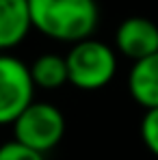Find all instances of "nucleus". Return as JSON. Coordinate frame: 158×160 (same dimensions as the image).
<instances>
[{"label":"nucleus","mask_w":158,"mask_h":160,"mask_svg":"<svg viewBox=\"0 0 158 160\" xmlns=\"http://www.w3.org/2000/svg\"><path fill=\"white\" fill-rule=\"evenodd\" d=\"M28 11L33 28L72 46L89 39L100 20L95 0H28Z\"/></svg>","instance_id":"nucleus-1"},{"label":"nucleus","mask_w":158,"mask_h":160,"mask_svg":"<svg viewBox=\"0 0 158 160\" xmlns=\"http://www.w3.org/2000/svg\"><path fill=\"white\" fill-rule=\"evenodd\" d=\"M67 82L80 91L104 89L117 74V52L100 39H82L65 54Z\"/></svg>","instance_id":"nucleus-2"},{"label":"nucleus","mask_w":158,"mask_h":160,"mask_svg":"<svg viewBox=\"0 0 158 160\" xmlns=\"http://www.w3.org/2000/svg\"><path fill=\"white\" fill-rule=\"evenodd\" d=\"M13 141L46 156L65 134V117L50 102H33L13 121Z\"/></svg>","instance_id":"nucleus-3"},{"label":"nucleus","mask_w":158,"mask_h":160,"mask_svg":"<svg viewBox=\"0 0 158 160\" xmlns=\"http://www.w3.org/2000/svg\"><path fill=\"white\" fill-rule=\"evenodd\" d=\"M35 102V82L24 61L0 54V126L13 121Z\"/></svg>","instance_id":"nucleus-4"},{"label":"nucleus","mask_w":158,"mask_h":160,"mask_svg":"<svg viewBox=\"0 0 158 160\" xmlns=\"http://www.w3.org/2000/svg\"><path fill=\"white\" fill-rule=\"evenodd\" d=\"M115 48L119 54L130 58L132 63L156 54L158 24L141 15H132L128 20H124L115 30Z\"/></svg>","instance_id":"nucleus-5"},{"label":"nucleus","mask_w":158,"mask_h":160,"mask_svg":"<svg viewBox=\"0 0 158 160\" xmlns=\"http://www.w3.org/2000/svg\"><path fill=\"white\" fill-rule=\"evenodd\" d=\"M128 91L143 110L158 108V52L132 63Z\"/></svg>","instance_id":"nucleus-6"},{"label":"nucleus","mask_w":158,"mask_h":160,"mask_svg":"<svg viewBox=\"0 0 158 160\" xmlns=\"http://www.w3.org/2000/svg\"><path fill=\"white\" fill-rule=\"evenodd\" d=\"M33 28L28 0H0V50H11Z\"/></svg>","instance_id":"nucleus-7"},{"label":"nucleus","mask_w":158,"mask_h":160,"mask_svg":"<svg viewBox=\"0 0 158 160\" xmlns=\"http://www.w3.org/2000/svg\"><path fill=\"white\" fill-rule=\"evenodd\" d=\"M30 78L35 82V89H46L52 91L59 89L63 84H67V63L65 56H59L54 52H46L41 56H37L30 65Z\"/></svg>","instance_id":"nucleus-8"},{"label":"nucleus","mask_w":158,"mask_h":160,"mask_svg":"<svg viewBox=\"0 0 158 160\" xmlns=\"http://www.w3.org/2000/svg\"><path fill=\"white\" fill-rule=\"evenodd\" d=\"M141 141L158 158V108L145 110V115L141 119Z\"/></svg>","instance_id":"nucleus-9"},{"label":"nucleus","mask_w":158,"mask_h":160,"mask_svg":"<svg viewBox=\"0 0 158 160\" xmlns=\"http://www.w3.org/2000/svg\"><path fill=\"white\" fill-rule=\"evenodd\" d=\"M0 160H46V156L20 145L18 141H9L0 145Z\"/></svg>","instance_id":"nucleus-10"}]
</instances>
